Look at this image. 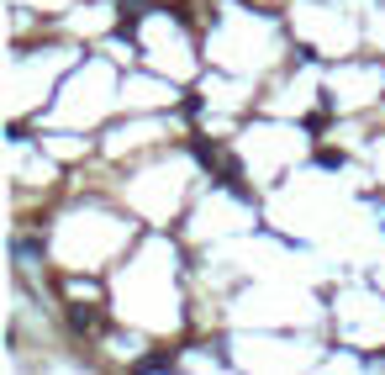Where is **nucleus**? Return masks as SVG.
Segmentation results:
<instances>
[{
  "label": "nucleus",
  "mask_w": 385,
  "mask_h": 375,
  "mask_svg": "<svg viewBox=\"0 0 385 375\" xmlns=\"http://www.w3.org/2000/svg\"><path fill=\"white\" fill-rule=\"evenodd\" d=\"M132 370H148V375H153V370H175V354H143Z\"/></svg>",
  "instance_id": "3"
},
{
  "label": "nucleus",
  "mask_w": 385,
  "mask_h": 375,
  "mask_svg": "<svg viewBox=\"0 0 385 375\" xmlns=\"http://www.w3.org/2000/svg\"><path fill=\"white\" fill-rule=\"evenodd\" d=\"M317 164H322V169H343V154H333V149H322V154H317Z\"/></svg>",
  "instance_id": "4"
},
{
  "label": "nucleus",
  "mask_w": 385,
  "mask_h": 375,
  "mask_svg": "<svg viewBox=\"0 0 385 375\" xmlns=\"http://www.w3.org/2000/svg\"><path fill=\"white\" fill-rule=\"evenodd\" d=\"M69 323H74V333H101V328H106V317L96 312V306H74Z\"/></svg>",
  "instance_id": "1"
},
{
  "label": "nucleus",
  "mask_w": 385,
  "mask_h": 375,
  "mask_svg": "<svg viewBox=\"0 0 385 375\" xmlns=\"http://www.w3.org/2000/svg\"><path fill=\"white\" fill-rule=\"evenodd\" d=\"M138 16H143V0H122V21H116V32H132V26H138Z\"/></svg>",
  "instance_id": "2"
}]
</instances>
